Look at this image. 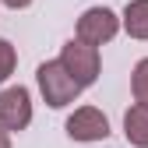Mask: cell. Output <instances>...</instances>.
<instances>
[{
  "label": "cell",
  "instance_id": "ba28073f",
  "mask_svg": "<svg viewBox=\"0 0 148 148\" xmlns=\"http://www.w3.org/2000/svg\"><path fill=\"white\" fill-rule=\"evenodd\" d=\"M131 92H134V102L148 106V57L138 60L134 71H131Z\"/></svg>",
  "mask_w": 148,
  "mask_h": 148
},
{
  "label": "cell",
  "instance_id": "5b68a950",
  "mask_svg": "<svg viewBox=\"0 0 148 148\" xmlns=\"http://www.w3.org/2000/svg\"><path fill=\"white\" fill-rule=\"evenodd\" d=\"M64 131H67L71 141H106L109 138V120H106L102 109H95V106H78L67 116Z\"/></svg>",
  "mask_w": 148,
  "mask_h": 148
},
{
  "label": "cell",
  "instance_id": "8992f818",
  "mask_svg": "<svg viewBox=\"0 0 148 148\" xmlns=\"http://www.w3.org/2000/svg\"><path fill=\"white\" fill-rule=\"evenodd\" d=\"M123 138L131 141L134 148H148V106L134 102L123 113Z\"/></svg>",
  "mask_w": 148,
  "mask_h": 148
},
{
  "label": "cell",
  "instance_id": "9c48e42d",
  "mask_svg": "<svg viewBox=\"0 0 148 148\" xmlns=\"http://www.w3.org/2000/svg\"><path fill=\"white\" fill-rule=\"evenodd\" d=\"M14 67H18V49H14L7 39H0V85L14 74Z\"/></svg>",
  "mask_w": 148,
  "mask_h": 148
},
{
  "label": "cell",
  "instance_id": "6da1fadb",
  "mask_svg": "<svg viewBox=\"0 0 148 148\" xmlns=\"http://www.w3.org/2000/svg\"><path fill=\"white\" fill-rule=\"evenodd\" d=\"M35 81H39L42 102H46L49 109H64V106H71L74 99L81 95V85L67 74V67H64L60 60H46V64H39Z\"/></svg>",
  "mask_w": 148,
  "mask_h": 148
},
{
  "label": "cell",
  "instance_id": "52a82bcc",
  "mask_svg": "<svg viewBox=\"0 0 148 148\" xmlns=\"http://www.w3.org/2000/svg\"><path fill=\"white\" fill-rule=\"evenodd\" d=\"M120 28L131 35V39H148V0H131L123 7V18H120Z\"/></svg>",
  "mask_w": 148,
  "mask_h": 148
},
{
  "label": "cell",
  "instance_id": "30bf717a",
  "mask_svg": "<svg viewBox=\"0 0 148 148\" xmlns=\"http://www.w3.org/2000/svg\"><path fill=\"white\" fill-rule=\"evenodd\" d=\"M4 7H11V11H25V7H32L35 0H0Z\"/></svg>",
  "mask_w": 148,
  "mask_h": 148
},
{
  "label": "cell",
  "instance_id": "277c9868",
  "mask_svg": "<svg viewBox=\"0 0 148 148\" xmlns=\"http://www.w3.org/2000/svg\"><path fill=\"white\" fill-rule=\"evenodd\" d=\"M120 32V14L109 11V7H88L81 18H78V32H74V39H85L92 46H102L109 39H116Z\"/></svg>",
  "mask_w": 148,
  "mask_h": 148
},
{
  "label": "cell",
  "instance_id": "8fae6325",
  "mask_svg": "<svg viewBox=\"0 0 148 148\" xmlns=\"http://www.w3.org/2000/svg\"><path fill=\"white\" fill-rule=\"evenodd\" d=\"M0 148H11V131H4V127H0Z\"/></svg>",
  "mask_w": 148,
  "mask_h": 148
},
{
  "label": "cell",
  "instance_id": "7a4b0ae2",
  "mask_svg": "<svg viewBox=\"0 0 148 148\" xmlns=\"http://www.w3.org/2000/svg\"><path fill=\"white\" fill-rule=\"evenodd\" d=\"M57 60L67 67V74H71L81 88H88V85L99 81V71H102L99 46H92V42H85V39H71V42H64V49H60Z\"/></svg>",
  "mask_w": 148,
  "mask_h": 148
},
{
  "label": "cell",
  "instance_id": "3957f363",
  "mask_svg": "<svg viewBox=\"0 0 148 148\" xmlns=\"http://www.w3.org/2000/svg\"><path fill=\"white\" fill-rule=\"evenodd\" d=\"M28 123H32V92L25 85H7L0 92V127L21 134Z\"/></svg>",
  "mask_w": 148,
  "mask_h": 148
}]
</instances>
